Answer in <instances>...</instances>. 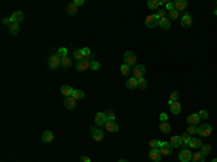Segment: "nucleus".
<instances>
[{
	"label": "nucleus",
	"instance_id": "obj_21",
	"mask_svg": "<svg viewBox=\"0 0 217 162\" xmlns=\"http://www.w3.org/2000/svg\"><path fill=\"white\" fill-rule=\"evenodd\" d=\"M168 104H169V107H171V113H174V114H180V113H181L183 107H181V104H180L178 101H174V103H168Z\"/></svg>",
	"mask_w": 217,
	"mask_h": 162
},
{
	"label": "nucleus",
	"instance_id": "obj_20",
	"mask_svg": "<svg viewBox=\"0 0 217 162\" xmlns=\"http://www.w3.org/2000/svg\"><path fill=\"white\" fill-rule=\"evenodd\" d=\"M161 0H148L146 6L151 9V10H159V6H161Z\"/></svg>",
	"mask_w": 217,
	"mask_h": 162
},
{
	"label": "nucleus",
	"instance_id": "obj_42",
	"mask_svg": "<svg viewBox=\"0 0 217 162\" xmlns=\"http://www.w3.org/2000/svg\"><path fill=\"white\" fill-rule=\"evenodd\" d=\"M106 114V117H107V120H114V111L111 110V108H108L107 111L104 113Z\"/></svg>",
	"mask_w": 217,
	"mask_h": 162
},
{
	"label": "nucleus",
	"instance_id": "obj_30",
	"mask_svg": "<svg viewBox=\"0 0 217 162\" xmlns=\"http://www.w3.org/2000/svg\"><path fill=\"white\" fill-rule=\"evenodd\" d=\"M81 51H83V54H84V61H88V62H91L93 54L90 52V49H88V48H83Z\"/></svg>",
	"mask_w": 217,
	"mask_h": 162
},
{
	"label": "nucleus",
	"instance_id": "obj_15",
	"mask_svg": "<svg viewBox=\"0 0 217 162\" xmlns=\"http://www.w3.org/2000/svg\"><path fill=\"white\" fill-rule=\"evenodd\" d=\"M91 135H93V139L96 142H101L104 138V133L101 129H91Z\"/></svg>",
	"mask_w": 217,
	"mask_h": 162
},
{
	"label": "nucleus",
	"instance_id": "obj_41",
	"mask_svg": "<svg viewBox=\"0 0 217 162\" xmlns=\"http://www.w3.org/2000/svg\"><path fill=\"white\" fill-rule=\"evenodd\" d=\"M155 18L158 19V21H161V19H163L165 18V10H162V9H159V10L155 13Z\"/></svg>",
	"mask_w": 217,
	"mask_h": 162
},
{
	"label": "nucleus",
	"instance_id": "obj_34",
	"mask_svg": "<svg viewBox=\"0 0 217 162\" xmlns=\"http://www.w3.org/2000/svg\"><path fill=\"white\" fill-rule=\"evenodd\" d=\"M61 67L65 68V70H67V68H70V67H71V59H70L68 56L62 58V59H61Z\"/></svg>",
	"mask_w": 217,
	"mask_h": 162
},
{
	"label": "nucleus",
	"instance_id": "obj_24",
	"mask_svg": "<svg viewBox=\"0 0 217 162\" xmlns=\"http://www.w3.org/2000/svg\"><path fill=\"white\" fill-rule=\"evenodd\" d=\"M188 146H190V148H193V149H200V148L203 146V143H201V139H195V138H193Z\"/></svg>",
	"mask_w": 217,
	"mask_h": 162
},
{
	"label": "nucleus",
	"instance_id": "obj_5",
	"mask_svg": "<svg viewBox=\"0 0 217 162\" xmlns=\"http://www.w3.org/2000/svg\"><path fill=\"white\" fill-rule=\"evenodd\" d=\"M132 71H133V77H135L136 80H139V78H143V77H145L146 68H145L143 65H136Z\"/></svg>",
	"mask_w": 217,
	"mask_h": 162
},
{
	"label": "nucleus",
	"instance_id": "obj_22",
	"mask_svg": "<svg viewBox=\"0 0 217 162\" xmlns=\"http://www.w3.org/2000/svg\"><path fill=\"white\" fill-rule=\"evenodd\" d=\"M159 28L168 31V29L171 28V21H169V18H163V19H161V21H159Z\"/></svg>",
	"mask_w": 217,
	"mask_h": 162
},
{
	"label": "nucleus",
	"instance_id": "obj_14",
	"mask_svg": "<svg viewBox=\"0 0 217 162\" xmlns=\"http://www.w3.org/2000/svg\"><path fill=\"white\" fill-rule=\"evenodd\" d=\"M149 158H151L153 162H161V158H162L161 151H159V149H151V152H149Z\"/></svg>",
	"mask_w": 217,
	"mask_h": 162
},
{
	"label": "nucleus",
	"instance_id": "obj_13",
	"mask_svg": "<svg viewBox=\"0 0 217 162\" xmlns=\"http://www.w3.org/2000/svg\"><path fill=\"white\" fill-rule=\"evenodd\" d=\"M180 138H181V148H183V149H185V148L190 145L191 139H193V138H191V135H188L187 132H185V133H183Z\"/></svg>",
	"mask_w": 217,
	"mask_h": 162
},
{
	"label": "nucleus",
	"instance_id": "obj_53",
	"mask_svg": "<svg viewBox=\"0 0 217 162\" xmlns=\"http://www.w3.org/2000/svg\"><path fill=\"white\" fill-rule=\"evenodd\" d=\"M211 162H217V158H214V159H213V161H211Z\"/></svg>",
	"mask_w": 217,
	"mask_h": 162
},
{
	"label": "nucleus",
	"instance_id": "obj_17",
	"mask_svg": "<svg viewBox=\"0 0 217 162\" xmlns=\"http://www.w3.org/2000/svg\"><path fill=\"white\" fill-rule=\"evenodd\" d=\"M64 104H65V107L67 108L73 110V108H76V106H77V100L73 97V96H71V97H65Z\"/></svg>",
	"mask_w": 217,
	"mask_h": 162
},
{
	"label": "nucleus",
	"instance_id": "obj_46",
	"mask_svg": "<svg viewBox=\"0 0 217 162\" xmlns=\"http://www.w3.org/2000/svg\"><path fill=\"white\" fill-rule=\"evenodd\" d=\"M98 68H100V64H98V62H96V61H91V70L97 71Z\"/></svg>",
	"mask_w": 217,
	"mask_h": 162
},
{
	"label": "nucleus",
	"instance_id": "obj_9",
	"mask_svg": "<svg viewBox=\"0 0 217 162\" xmlns=\"http://www.w3.org/2000/svg\"><path fill=\"white\" fill-rule=\"evenodd\" d=\"M106 122H107V117H106V114L104 113H97L96 114V119H94V123L97 125V126H104L106 125Z\"/></svg>",
	"mask_w": 217,
	"mask_h": 162
},
{
	"label": "nucleus",
	"instance_id": "obj_27",
	"mask_svg": "<svg viewBox=\"0 0 217 162\" xmlns=\"http://www.w3.org/2000/svg\"><path fill=\"white\" fill-rule=\"evenodd\" d=\"M54 139V135H52V132H49V130H46V132H43L42 135V141L45 143H49V142Z\"/></svg>",
	"mask_w": 217,
	"mask_h": 162
},
{
	"label": "nucleus",
	"instance_id": "obj_3",
	"mask_svg": "<svg viewBox=\"0 0 217 162\" xmlns=\"http://www.w3.org/2000/svg\"><path fill=\"white\" fill-rule=\"evenodd\" d=\"M145 25H146V28L153 29V28L159 26V21L155 18V15H148V18L145 19Z\"/></svg>",
	"mask_w": 217,
	"mask_h": 162
},
{
	"label": "nucleus",
	"instance_id": "obj_51",
	"mask_svg": "<svg viewBox=\"0 0 217 162\" xmlns=\"http://www.w3.org/2000/svg\"><path fill=\"white\" fill-rule=\"evenodd\" d=\"M81 162H91V159L88 156H81Z\"/></svg>",
	"mask_w": 217,
	"mask_h": 162
},
{
	"label": "nucleus",
	"instance_id": "obj_8",
	"mask_svg": "<svg viewBox=\"0 0 217 162\" xmlns=\"http://www.w3.org/2000/svg\"><path fill=\"white\" fill-rule=\"evenodd\" d=\"M76 68L78 71H86V70H91V62H88V61H77V65Z\"/></svg>",
	"mask_w": 217,
	"mask_h": 162
},
{
	"label": "nucleus",
	"instance_id": "obj_45",
	"mask_svg": "<svg viewBox=\"0 0 217 162\" xmlns=\"http://www.w3.org/2000/svg\"><path fill=\"white\" fill-rule=\"evenodd\" d=\"M198 116H200V119H207V117H208V113H207L206 110H201V111L198 113Z\"/></svg>",
	"mask_w": 217,
	"mask_h": 162
},
{
	"label": "nucleus",
	"instance_id": "obj_38",
	"mask_svg": "<svg viewBox=\"0 0 217 162\" xmlns=\"http://www.w3.org/2000/svg\"><path fill=\"white\" fill-rule=\"evenodd\" d=\"M74 58H77V61H83L84 59V54L81 49H76L74 51Z\"/></svg>",
	"mask_w": 217,
	"mask_h": 162
},
{
	"label": "nucleus",
	"instance_id": "obj_12",
	"mask_svg": "<svg viewBox=\"0 0 217 162\" xmlns=\"http://www.w3.org/2000/svg\"><path fill=\"white\" fill-rule=\"evenodd\" d=\"M181 25H183L184 28H190V26L193 25V18L190 16V13H184V15H183V18H181Z\"/></svg>",
	"mask_w": 217,
	"mask_h": 162
},
{
	"label": "nucleus",
	"instance_id": "obj_47",
	"mask_svg": "<svg viewBox=\"0 0 217 162\" xmlns=\"http://www.w3.org/2000/svg\"><path fill=\"white\" fill-rule=\"evenodd\" d=\"M159 120H161V123L166 122V120H168V114H166V113H162V114L159 116Z\"/></svg>",
	"mask_w": 217,
	"mask_h": 162
},
{
	"label": "nucleus",
	"instance_id": "obj_28",
	"mask_svg": "<svg viewBox=\"0 0 217 162\" xmlns=\"http://www.w3.org/2000/svg\"><path fill=\"white\" fill-rule=\"evenodd\" d=\"M191 161L193 162H204V155H203L201 152H194Z\"/></svg>",
	"mask_w": 217,
	"mask_h": 162
},
{
	"label": "nucleus",
	"instance_id": "obj_29",
	"mask_svg": "<svg viewBox=\"0 0 217 162\" xmlns=\"http://www.w3.org/2000/svg\"><path fill=\"white\" fill-rule=\"evenodd\" d=\"M159 130L162 132V133H169L171 132V125L168 123V122H163L159 125Z\"/></svg>",
	"mask_w": 217,
	"mask_h": 162
},
{
	"label": "nucleus",
	"instance_id": "obj_39",
	"mask_svg": "<svg viewBox=\"0 0 217 162\" xmlns=\"http://www.w3.org/2000/svg\"><path fill=\"white\" fill-rule=\"evenodd\" d=\"M200 149H201V153H203L204 156H207V155L210 153V151H211V146H210V145H203Z\"/></svg>",
	"mask_w": 217,
	"mask_h": 162
},
{
	"label": "nucleus",
	"instance_id": "obj_50",
	"mask_svg": "<svg viewBox=\"0 0 217 162\" xmlns=\"http://www.w3.org/2000/svg\"><path fill=\"white\" fill-rule=\"evenodd\" d=\"M166 9H168V10H174V3H171V1H166Z\"/></svg>",
	"mask_w": 217,
	"mask_h": 162
},
{
	"label": "nucleus",
	"instance_id": "obj_31",
	"mask_svg": "<svg viewBox=\"0 0 217 162\" xmlns=\"http://www.w3.org/2000/svg\"><path fill=\"white\" fill-rule=\"evenodd\" d=\"M9 32H10L12 35H18V33H19V23H10Z\"/></svg>",
	"mask_w": 217,
	"mask_h": 162
},
{
	"label": "nucleus",
	"instance_id": "obj_33",
	"mask_svg": "<svg viewBox=\"0 0 217 162\" xmlns=\"http://www.w3.org/2000/svg\"><path fill=\"white\" fill-rule=\"evenodd\" d=\"M161 145H162V142L158 141V139H153V141L149 142V146H151V149H159V148H161Z\"/></svg>",
	"mask_w": 217,
	"mask_h": 162
},
{
	"label": "nucleus",
	"instance_id": "obj_7",
	"mask_svg": "<svg viewBox=\"0 0 217 162\" xmlns=\"http://www.w3.org/2000/svg\"><path fill=\"white\" fill-rule=\"evenodd\" d=\"M171 149H172V146L169 145V142H162V145H161V148H159V151H161V155H162V156H168V155L172 152Z\"/></svg>",
	"mask_w": 217,
	"mask_h": 162
},
{
	"label": "nucleus",
	"instance_id": "obj_52",
	"mask_svg": "<svg viewBox=\"0 0 217 162\" xmlns=\"http://www.w3.org/2000/svg\"><path fill=\"white\" fill-rule=\"evenodd\" d=\"M119 162H128V161H126V159H120Z\"/></svg>",
	"mask_w": 217,
	"mask_h": 162
},
{
	"label": "nucleus",
	"instance_id": "obj_16",
	"mask_svg": "<svg viewBox=\"0 0 217 162\" xmlns=\"http://www.w3.org/2000/svg\"><path fill=\"white\" fill-rule=\"evenodd\" d=\"M73 93H74V88H73L71 86L64 84V86L61 87V94L65 96V97H71V96H73Z\"/></svg>",
	"mask_w": 217,
	"mask_h": 162
},
{
	"label": "nucleus",
	"instance_id": "obj_19",
	"mask_svg": "<svg viewBox=\"0 0 217 162\" xmlns=\"http://www.w3.org/2000/svg\"><path fill=\"white\" fill-rule=\"evenodd\" d=\"M198 122H200V116H198V114H195V113L190 114V116L187 117V123H188L190 126H197V125H198Z\"/></svg>",
	"mask_w": 217,
	"mask_h": 162
},
{
	"label": "nucleus",
	"instance_id": "obj_26",
	"mask_svg": "<svg viewBox=\"0 0 217 162\" xmlns=\"http://www.w3.org/2000/svg\"><path fill=\"white\" fill-rule=\"evenodd\" d=\"M126 87H128L129 90H133V88H136V87H138V80H136L135 77L129 78V80L126 81Z\"/></svg>",
	"mask_w": 217,
	"mask_h": 162
},
{
	"label": "nucleus",
	"instance_id": "obj_18",
	"mask_svg": "<svg viewBox=\"0 0 217 162\" xmlns=\"http://www.w3.org/2000/svg\"><path fill=\"white\" fill-rule=\"evenodd\" d=\"M174 9L177 12H183L187 9V1L185 0H177L174 1Z\"/></svg>",
	"mask_w": 217,
	"mask_h": 162
},
{
	"label": "nucleus",
	"instance_id": "obj_23",
	"mask_svg": "<svg viewBox=\"0 0 217 162\" xmlns=\"http://www.w3.org/2000/svg\"><path fill=\"white\" fill-rule=\"evenodd\" d=\"M77 12H78V7H77L74 3H70V4L67 6V13H68L70 16H76Z\"/></svg>",
	"mask_w": 217,
	"mask_h": 162
},
{
	"label": "nucleus",
	"instance_id": "obj_37",
	"mask_svg": "<svg viewBox=\"0 0 217 162\" xmlns=\"http://www.w3.org/2000/svg\"><path fill=\"white\" fill-rule=\"evenodd\" d=\"M168 13H169V21H177V19L180 18V12H177L175 9H174V10H169Z\"/></svg>",
	"mask_w": 217,
	"mask_h": 162
},
{
	"label": "nucleus",
	"instance_id": "obj_36",
	"mask_svg": "<svg viewBox=\"0 0 217 162\" xmlns=\"http://www.w3.org/2000/svg\"><path fill=\"white\" fill-rule=\"evenodd\" d=\"M178 98H180V91H172L171 93V96H169V101L168 103H174V101H178Z\"/></svg>",
	"mask_w": 217,
	"mask_h": 162
},
{
	"label": "nucleus",
	"instance_id": "obj_54",
	"mask_svg": "<svg viewBox=\"0 0 217 162\" xmlns=\"http://www.w3.org/2000/svg\"><path fill=\"white\" fill-rule=\"evenodd\" d=\"M214 15H216V16H217V9H216V10H214Z\"/></svg>",
	"mask_w": 217,
	"mask_h": 162
},
{
	"label": "nucleus",
	"instance_id": "obj_25",
	"mask_svg": "<svg viewBox=\"0 0 217 162\" xmlns=\"http://www.w3.org/2000/svg\"><path fill=\"white\" fill-rule=\"evenodd\" d=\"M169 145L172 148H181V138L180 136H172L171 141H169Z\"/></svg>",
	"mask_w": 217,
	"mask_h": 162
},
{
	"label": "nucleus",
	"instance_id": "obj_43",
	"mask_svg": "<svg viewBox=\"0 0 217 162\" xmlns=\"http://www.w3.org/2000/svg\"><path fill=\"white\" fill-rule=\"evenodd\" d=\"M187 133H188V135H195V133H197V126H188Z\"/></svg>",
	"mask_w": 217,
	"mask_h": 162
},
{
	"label": "nucleus",
	"instance_id": "obj_4",
	"mask_svg": "<svg viewBox=\"0 0 217 162\" xmlns=\"http://www.w3.org/2000/svg\"><path fill=\"white\" fill-rule=\"evenodd\" d=\"M61 56L56 54V55H52L51 58H49V61H48V65H49V68L51 70H56L58 67H61Z\"/></svg>",
	"mask_w": 217,
	"mask_h": 162
},
{
	"label": "nucleus",
	"instance_id": "obj_11",
	"mask_svg": "<svg viewBox=\"0 0 217 162\" xmlns=\"http://www.w3.org/2000/svg\"><path fill=\"white\" fill-rule=\"evenodd\" d=\"M104 128H106L107 132H117V130H119V125H117L114 120H107L106 125H104Z\"/></svg>",
	"mask_w": 217,
	"mask_h": 162
},
{
	"label": "nucleus",
	"instance_id": "obj_49",
	"mask_svg": "<svg viewBox=\"0 0 217 162\" xmlns=\"http://www.w3.org/2000/svg\"><path fill=\"white\" fill-rule=\"evenodd\" d=\"M10 23H12L10 18H4V19H3V25H7V26H10Z\"/></svg>",
	"mask_w": 217,
	"mask_h": 162
},
{
	"label": "nucleus",
	"instance_id": "obj_44",
	"mask_svg": "<svg viewBox=\"0 0 217 162\" xmlns=\"http://www.w3.org/2000/svg\"><path fill=\"white\" fill-rule=\"evenodd\" d=\"M58 55H59L61 58H65V56H68V55H67V49H65V48H59V49H58Z\"/></svg>",
	"mask_w": 217,
	"mask_h": 162
},
{
	"label": "nucleus",
	"instance_id": "obj_32",
	"mask_svg": "<svg viewBox=\"0 0 217 162\" xmlns=\"http://www.w3.org/2000/svg\"><path fill=\"white\" fill-rule=\"evenodd\" d=\"M84 96H86V94H84V91H83V90H74V93H73V97L76 98L77 101H78V100H81V98H84Z\"/></svg>",
	"mask_w": 217,
	"mask_h": 162
},
{
	"label": "nucleus",
	"instance_id": "obj_48",
	"mask_svg": "<svg viewBox=\"0 0 217 162\" xmlns=\"http://www.w3.org/2000/svg\"><path fill=\"white\" fill-rule=\"evenodd\" d=\"M73 3L76 4L77 7H80V6H83V4H84V0H74Z\"/></svg>",
	"mask_w": 217,
	"mask_h": 162
},
{
	"label": "nucleus",
	"instance_id": "obj_1",
	"mask_svg": "<svg viewBox=\"0 0 217 162\" xmlns=\"http://www.w3.org/2000/svg\"><path fill=\"white\" fill-rule=\"evenodd\" d=\"M197 133L201 136V138H204V136H210L211 133H213V126L211 125H203V126H200V128H197Z\"/></svg>",
	"mask_w": 217,
	"mask_h": 162
},
{
	"label": "nucleus",
	"instance_id": "obj_35",
	"mask_svg": "<svg viewBox=\"0 0 217 162\" xmlns=\"http://www.w3.org/2000/svg\"><path fill=\"white\" fill-rule=\"evenodd\" d=\"M138 87L142 88V90H145V88L148 87V80H146L145 77H143V78H139V80H138Z\"/></svg>",
	"mask_w": 217,
	"mask_h": 162
},
{
	"label": "nucleus",
	"instance_id": "obj_2",
	"mask_svg": "<svg viewBox=\"0 0 217 162\" xmlns=\"http://www.w3.org/2000/svg\"><path fill=\"white\" fill-rule=\"evenodd\" d=\"M123 59H125V62H123V64L129 65V67H132V65L136 64V55L133 54L132 51H126V52H125V56H123Z\"/></svg>",
	"mask_w": 217,
	"mask_h": 162
},
{
	"label": "nucleus",
	"instance_id": "obj_6",
	"mask_svg": "<svg viewBox=\"0 0 217 162\" xmlns=\"http://www.w3.org/2000/svg\"><path fill=\"white\" fill-rule=\"evenodd\" d=\"M178 158H180L181 162H190L191 158H193V153H191V151L188 148H185V149H183V151L180 152V156Z\"/></svg>",
	"mask_w": 217,
	"mask_h": 162
},
{
	"label": "nucleus",
	"instance_id": "obj_40",
	"mask_svg": "<svg viewBox=\"0 0 217 162\" xmlns=\"http://www.w3.org/2000/svg\"><path fill=\"white\" fill-rule=\"evenodd\" d=\"M120 73L123 74V76H128L130 73V67L129 65H126V64H123L122 67H120Z\"/></svg>",
	"mask_w": 217,
	"mask_h": 162
},
{
	"label": "nucleus",
	"instance_id": "obj_10",
	"mask_svg": "<svg viewBox=\"0 0 217 162\" xmlns=\"http://www.w3.org/2000/svg\"><path fill=\"white\" fill-rule=\"evenodd\" d=\"M23 19H25V16H23V13H22V12H19V10L13 12V13H12V16H10L12 23H21Z\"/></svg>",
	"mask_w": 217,
	"mask_h": 162
}]
</instances>
